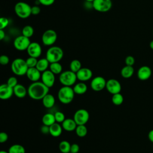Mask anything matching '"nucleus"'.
I'll return each instance as SVG.
<instances>
[{"label":"nucleus","mask_w":153,"mask_h":153,"mask_svg":"<svg viewBox=\"0 0 153 153\" xmlns=\"http://www.w3.org/2000/svg\"><path fill=\"white\" fill-rule=\"evenodd\" d=\"M69 153H72V152H69Z\"/></svg>","instance_id":"50"},{"label":"nucleus","mask_w":153,"mask_h":153,"mask_svg":"<svg viewBox=\"0 0 153 153\" xmlns=\"http://www.w3.org/2000/svg\"><path fill=\"white\" fill-rule=\"evenodd\" d=\"M27 78L32 82L38 81L41 78V72L36 68H29L26 74Z\"/></svg>","instance_id":"17"},{"label":"nucleus","mask_w":153,"mask_h":153,"mask_svg":"<svg viewBox=\"0 0 153 153\" xmlns=\"http://www.w3.org/2000/svg\"><path fill=\"white\" fill-rule=\"evenodd\" d=\"M0 153H9V152H8V151L7 152V151H3V150H2V151H1L0 152Z\"/></svg>","instance_id":"48"},{"label":"nucleus","mask_w":153,"mask_h":153,"mask_svg":"<svg viewBox=\"0 0 153 153\" xmlns=\"http://www.w3.org/2000/svg\"><path fill=\"white\" fill-rule=\"evenodd\" d=\"M73 90L75 94L78 95L84 94L87 91V85L84 82H80L74 85Z\"/></svg>","instance_id":"23"},{"label":"nucleus","mask_w":153,"mask_h":153,"mask_svg":"<svg viewBox=\"0 0 153 153\" xmlns=\"http://www.w3.org/2000/svg\"><path fill=\"white\" fill-rule=\"evenodd\" d=\"M149 47H150V48H151L152 50H153V40L150 42V43H149Z\"/></svg>","instance_id":"47"},{"label":"nucleus","mask_w":153,"mask_h":153,"mask_svg":"<svg viewBox=\"0 0 153 153\" xmlns=\"http://www.w3.org/2000/svg\"><path fill=\"white\" fill-rule=\"evenodd\" d=\"M34 33V29L32 26L30 25H26L24 26L22 30V35L27 38H30Z\"/></svg>","instance_id":"33"},{"label":"nucleus","mask_w":153,"mask_h":153,"mask_svg":"<svg viewBox=\"0 0 153 153\" xmlns=\"http://www.w3.org/2000/svg\"><path fill=\"white\" fill-rule=\"evenodd\" d=\"M30 42L29 38L21 35L14 39L13 45L16 50L19 51H24L27 50Z\"/></svg>","instance_id":"10"},{"label":"nucleus","mask_w":153,"mask_h":153,"mask_svg":"<svg viewBox=\"0 0 153 153\" xmlns=\"http://www.w3.org/2000/svg\"><path fill=\"white\" fill-rule=\"evenodd\" d=\"M79 151V146L77 143H72L71 146V151L72 153H78Z\"/></svg>","instance_id":"43"},{"label":"nucleus","mask_w":153,"mask_h":153,"mask_svg":"<svg viewBox=\"0 0 153 153\" xmlns=\"http://www.w3.org/2000/svg\"><path fill=\"white\" fill-rule=\"evenodd\" d=\"M41 12V8L38 5H34L33 7H32L31 8V13L32 15H35L36 16L38 14H39Z\"/></svg>","instance_id":"41"},{"label":"nucleus","mask_w":153,"mask_h":153,"mask_svg":"<svg viewBox=\"0 0 153 153\" xmlns=\"http://www.w3.org/2000/svg\"><path fill=\"white\" fill-rule=\"evenodd\" d=\"M26 51L29 56L38 58L41 55L42 48L38 42H31Z\"/></svg>","instance_id":"14"},{"label":"nucleus","mask_w":153,"mask_h":153,"mask_svg":"<svg viewBox=\"0 0 153 153\" xmlns=\"http://www.w3.org/2000/svg\"><path fill=\"white\" fill-rule=\"evenodd\" d=\"M50 63L46 58H42L38 60L36 68L41 72H43L48 69Z\"/></svg>","instance_id":"25"},{"label":"nucleus","mask_w":153,"mask_h":153,"mask_svg":"<svg viewBox=\"0 0 153 153\" xmlns=\"http://www.w3.org/2000/svg\"><path fill=\"white\" fill-rule=\"evenodd\" d=\"M70 143L67 140H62L60 142L59 145V150L62 153H69L71 151Z\"/></svg>","instance_id":"29"},{"label":"nucleus","mask_w":153,"mask_h":153,"mask_svg":"<svg viewBox=\"0 0 153 153\" xmlns=\"http://www.w3.org/2000/svg\"><path fill=\"white\" fill-rule=\"evenodd\" d=\"M106 79L100 76H97L93 78L90 83L91 89L95 91H100L106 88Z\"/></svg>","instance_id":"11"},{"label":"nucleus","mask_w":153,"mask_h":153,"mask_svg":"<svg viewBox=\"0 0 153 153\" xmlns=\"http://www.w3.org/2000/svg\"><path fill=\"white\" fill-rule=\"evenodd\" d=\"M39 4L44 6H50L54 4L55 0H38Z\"/></svg>","instance_id":"40"},{"label":"nucleus","mask_w":153,"mask_h":153,"mask_svg":"<svg viewBox=\"0 0 153 153\" xmlns=\"http://www.w3.org/2000/svg\"><path fill=\"white\" fill-rule=\"evenodd\" d=\"M148 138L149 140L153 143V130H151V131H149L148 133Z\"/></svg>","instance_id":"46"},{"label":"nucleus","mask_w":153,"mask_h":153,"mask_svg":"<svg viewBox=\"0 0 153 153\" xmlns=\"http://www.w3.org/2000/svg\"><path fill=\"white\" fill-rule=\"evenodd\" d=\"M134 68L132 66L126 65L121 70V75L124 78H129L134 74Z\"/></svg>","instance_id":"26"},{"label":"nucleus","mask_w":153,"mask_h":153,"mask_svg":"<svg viewBox=\"0 0 153 153\" xmlns=\"http://www.w3.org/2000/svg\"><path fill=\"white\" fill-rule=\"evenodd\" d=\"M76 135L79 137H84L87 134V128L85 125H78L75 129Z\"/></svg>","instance_id":"31"},{"label":"nucleus","mask_w":153,"mask_h":153,"mask_svg":"<svg viewBox=\"0 0 153 153\" xmlns=\"http://www.w3.org/2000/svg\"><path fill=\"white\" fill-rule=\"evenodd\" d=\"M9 153H25L26 150L23 146L20 144H14L8 149Z\"/></svg>","instance_id":"28"},{"label":"nucleus","mask_w":153,"mask_h":153,"mask_svg":"<svg viewBox=\"0 0 153 153\" xmlns=\"http://www.w3.org/2000/svg\"><path fill=\"white\" fill-rule=\"evenodd\" d=\"M42 123L44 125L50 126L56 123L54 114L52 113H47L44 114L42 118Z\"/></svg>","instance_id":"24"},{"label":"nucleus","mask_w":153,"mask_h":153,"mask_svg":"<svg viewBox=\"0 0 153 153\" xmlns=\"http://www.w3.org/2000/svg\"><path fill=\"white\" fill-rule=\"evenodd\" d=\"M123 101H124V97L120 93L112 94V102L114 105L117 106L121 105L123 103Z\"/></svg>","instance_id":"32"},{"label":"nucleus","mask_w":153,"mask_h":153,"mask_svg":"<svg viewBox=\"0 0 153 153\" xmlns=\"http://www.w3.org/2000/svg\"><path fill=\"white\" fill-rule=\"evenodd\" d=\"M92 5L96 11L105 13L111 9L112 2L111 0H94L92 2Z\"/></svg>","instance_id":"7"},{"label":"nucleus","mask_w":153,"mask_h":153,"mask_svg":"<svg viewBox=\"0 0 153 153\" xmlns=\"http://www.w3.org/2000/svg\"><path fill=\"white\" fill-rule=\"evenodd\" d=\"M50 70L55 75L60 74L62 72V66L59 62L51 63L49 66Z\"/></svg>","instance_id":"27"},{"label":"nucleus","mask_w":153,"mask_h":153,"mask_svg":"<svg viewBox=\"0 0 153 153\" xmlns=\"http://www.w3.org/2000/svg\"><path fill=\"white\" fill-rule=\"evenodd\" d=\"M41 39L44 45L52 46L57 39V35L55 30L48 29L43 33Z\"/></svg>","instance_id":"9"},{"label":"nucleus","mask_w":153,"mask_h":153,"mask_svg":"<svg viewBox=\"0 0 153 153\" xmlns=\"http://www.w3.org/2000/svg\"><path fill=\"white\" fill-rule=\"evenodd\" d=\"M75 96L73 88L69 86L62 87L58 91L59 100L63 104H69L72 102Z\"/></svg>","instance_id":"2"},{"label":"nucleus","mask_w":153,"mask_h":153,"mask_svg":"<svg viewBox=\"0 0 153 153\" xmlns=\"http://www.w3.org/2000/svg\"><path fill=\"white\" fill-rule=\"evenodd\" d=\"M9 24V20L5 17L0 18V29H5Z\"/></svg>","instance_id":"37"},{"label":"nucleus","mask_w":153,"mask_h":153,"mask_svg":"<svg viewBox=\"0 0 153 153\" xmlns=\"http://www.w3.org/2000/svg\"><path fill=\"white\" fill-rule=\"evenodd\" d=\"M54 117L56 123H62L63 121L66 119L65 114L61 111H57L56 112H55Z\"/></svg>","instance_id":"35"},{"label":"nucleus","mask_w":153,"mask_h":153,"mask_svg":"<svg viewBox=\"0 0 153 153\" xmlns=\"http://www.w3.org/2000/svg\"><path fill=\"white\" fill-rule=\"evenodd\" d=\"M86 2H93L94 0H85Z\"/></svg>","instance_id":"49"},{"label":"nucleus","mask_w":153,"mask_h":153,"mask_svg":"<svg viewBox=\"0 0 153 153\" xmlns=\"http://www.w3.org/2000/svg\"><path fill=\"white\" fill-rule=\"evenodd\" d=\"M135 63V59L132 56H128L125 59V63L128 66H132Z\"/></svg>","instance_id":"38"},{"label":"nucleus","mask_w":153,"mask_h":153,"mask_svg":"<svg viewBox=\"0 0 153 153\" xmlns=\"http://www.w3.org/2000/svg\"><path fill=\"white\" fill-rule=\"evenodd\" d=\"M7 84L11 87L14 88L18 84L17 79L15 76H10L7 82Z\"/></svg>","instance_id":"36"},{"label":"nucleus","mask_w":153,"mask_h":153,"mask_svg":"<svg viewBox=\"0 0 153 153\" xmlns=\"http://www.w3.org/2000/svg\"><path fill=\"white\" fill-rule=\"evenodd\" d=\"M49 89L42 81L33 82L27 88V94L33 100H42L48 93Z\"/></svg>","instance_id":"1"},{"label":"nucleus","mask_w":153,"mask_h":153,"mask_svg":"<svg viewBox=\"0 0 153 153\" xmlns=\"http://www.w3.org/2000/svg\"><path fill=\"white\" fill-rule=\"evenodd\" d=\"M62 126L63 129L67 131H72L75 130L77 124L74 119L67 118L65 119L62 123Z\"/></svg>","instance_id":"19"},{"label":"nucleus","mask_w":153,"mask_h":153,"mask_svg":"<svg viewBox=\"0 0 153 153\" xmlns=\"http://www.w3.org/2000/svg\"><path fill=\"white\" fill-rule=\"evenodd\" d=\"M106 88L109 93L114 94L121 92V85L117 79L112 78L106 81Z\"/></svg>","instance_id":"12"},{"label":"nucleus","mask_w":153,"mask_h":153,"mask_svg":"<svg viewBox=\"0 0 153 153\" xmlns=\"http://www.w3.org/2000/svg\"><path fill=\"white\" fill-rule=\"evenodd\" d=\"M55 98L51 94H47L42 99L43 106L46 108H51L54 106L55 104Z\"/></svg>","instance_id":"22"},{"label":"nucleus","mask_w":153,"mask_h":153,"mask_svg":"<svg viewBox=\"0 0 153 153\" xmlns=\"http://www.w3.org/2000/svg\"><path fill=\"white\" fill-rule=\"evenodd\" d=\"M28 68L26 60L22 58L15 59L11 65L12 72L17 76H23L26 75Z\"/></svg>","instance_id":"3"},{"label":"nucleus","mask_w":153,"mask_h":153,"mask_svg":"<svg viewBox=\"0 0 153 153\" xmlns=\"http://www.w3.org/2000/svg\"><path fill=\"white\" fill-rule=\"evenodd\" d=\"M14 94L13 88L10 87L7 83L2 84L0 86V99L7 100L10 99Z\"/></svg>","instance_id":"16"},{"label":"nucleus","mask_w":153,"mask_h":153,"mask_svg":"<svg viewBox=\"0 0 153 153\" xmlns=\"http://www.w3.org/2000/svg\"><path fill=\"white\" fill-rule=\"evenodd\" d=\"M41 81L48 88L52 87L55 82V74H53L50 69L42 72Z\"/></svg>","instance_id":"13"},{"label":"nucleus","mask_w":153,"mask_h":153,"mask_svg":"<svg viewBox=\"0 0 153 153\" xmlns=\"http://www.w3.org/2000/svg\"><path fill=\"white\" fill-rule=\"evenodd\" d=\"M82 68V65L79 60L74 59L72 60L69 65V69L71 71L76 73Z\"/></svg>","instance_id":"30"},{"label":"nucleus","mask_w":153,"mask_h":153,"mask_svg":"<svg viewBox=\"0 0 153 153\" xmlns=\"http://www.w3.org/2000/svg\"><path fill=\"white\" fill-rule=\"evenodd\" d=\"M10 62V59L7 55H2L0 57V63L2 65H7Z\"/></svg>","instance_id":"39"},{"label":"nucleus","mask_w":153,"mask_h":153,"mask_svg":"<svg viewBox=\"0 0 153 153\" xmlns=\"http://www.w3.org/2000/svg\"><path fill=\"white\" fill-rule=\"evenodd\" d=\"M41 131L42 133L43 134H48L50 132V130H49V126H45V125H44L41 126Z\"/></svg>","instance_id":"44"},{"label":"nucleus","mask_w":153,"mask_h":153,"mask_svg":"<svg viewBox=\"0 0 153 153\" xmlns=\"http://www.w3.org/2000/svg\"><path fill=\"white\" fill-rule=\"evenodd\" d=\"M90 118L88 112L85 109H78L74 115L73 119L78 125H85Z\"/></svg>","instance_id":"8"},{"label":"nucleus","mask_w":153,"mask_h":153,"mask_svg":"<svg viewBox=\"0 0 153 153\" xmlns=\"http://www.w3.org/2000/svg\"><path fill=\"white\" fill-rule=\"evenodd\" d=\"M59 81L63 86H69L75 85L77 77L76 73L71 71V70L65 71L62 72L59 75Z\"/></svg>","instance_id":"6"},{"label":"nucleus","mask_w":153,"mask_h":153,"mask_svg":"<svg viewBox=\"0 0 153 153\" xmlns=\"http://www.w3.org/2000/svg\"><path fill=\"white\" fill-rule=\"evenodd\" d=\"M62 126L58 123H55L51 126H49L50 132L51 136L54 137H57L60 136L62 133Z\"/></svg>","instance_id":"20"},{"label":"nucleus","mask_w":153,"mask_h":153,"mask_svg":"<svg viewBox=\"0 0 153 153\" xmlns=\"http://www.w3.org/2000/svg\"><path fill=\"white\" fill-rule=\"evenodd\" d=\"M152 74L151 68L148 66H142L137 71V77L140 80L145 81L150 78Z\"/></svg>","instance_id":"18"},{"label":"nucleus","mask_w":153,"mask_h":153,"mask_svg":"<svg viewBox=\"0 0 153 153\" xmlns=\"http://www.w3.org/2000/svg\"><path fill=\"white\" fill-rule=\"evenodd\" d=\"M63 51L62 48L58 46L50 47L46 52L45 58L51 63L59 62L63 57Z\"/></svg>","instance_id":"4"},{"label":"nucleus","mask_w":153,"mask_h":153,"mask_svg":"<svg viewBox=\"0 0 153 153\" xmlns=\"http://www.w3.org/2000/svg\"><path fill=\"white\" fill-rule=\"evenodd\" d=\"M8 139V134L5 132H1L0 133V143H3L7 141Z\"/></svg>","instance_id":"42"},{"label":"nucleus","mask_w":153,"mask_h":153,"mask_svg":"<svg viewBox=\"0 0 153 153\" xmlns=\"http://www.w3.org/2000/svg\"><path fill=\"white\" fill-rule=\"evenodd\" d=\"M32 7L26 2H19L14 6L16 14L21 19H26L31 14Z\"/></svg>","instance_id":"5"},{"label":"nucleus","mask_w":153,"mask_h":153,"mask_svg":"<svg viewBox=\"0 0 153 153\" xmlns=\"http://www.w3.org/2000/svg\"><path fill=\"white\" fill-rule=\"evenodd\" d=\"M5 37V33L4 29H0V39L2 40Z\"/></svg>","instance_id":"45"},{"label":"nucleus","mask_w":153,"mask_h":153,"mask_svg":"<svg viewBox=\"0 0 153 153\" xmlns=\"http://www.w3.org/2000/svg\"><path fill=\"white\" fill-rule=\"evenodd\" d=\"M77 79L81 82H85L90 80L93 76L91 70L88 68H81L76 73Z\"/></svg>","instance_id":"15"},{"label":"nucleus","mask_w":153,"mask_h":153,"mask_svg":"<svg viewBox=\"0 0 153 153\" xmlns=\"http://www.w3.org/2000/svg\"><path fill=\"white\" fill-rule=\"evenodd\" d=\"M38 59L37 58L33 57H29L26 60V63L28 66V68H34L36 67L37 62H38Z\"/></svg>","instance_id":"34"},{"label":"nucleus","mask_w":153,"mask_h":153,"mask_svg":"<svg viewBox=\"0 0 153 153\" xmlns=\"http://www.w3.org/2000/svg\"><path fill=\"white\" fill-rule=\"evenodd\" d=\"M14 94L18 98H23L27 94V89L21 84H18L13 88Z\"/></svg>","instance_id":"21"}]
</instances>
